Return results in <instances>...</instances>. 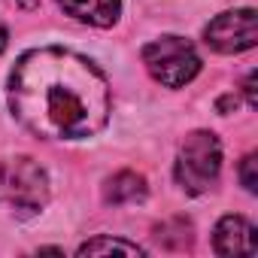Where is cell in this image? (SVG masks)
I'll use <instances>...</instances> for the list:
<instances>
[{"label":"cell","instance_id":"1","mask_svg":"<svg viewBox=\"0 0 258 258\" xmlns=\"http://www.w3.org/2000/svg\"><path fill=\"white\" fill-rule=\"evenodd\" d=\"M10 109L46 140L91 137L109 118V85L82 55L58 46L19 58L10 76Z\"/></svg>","mask_w":258,"mask_h":258},{"label":"cell","instance_id":"2","mask_svg":"<svg viewBox=\"0 0 258 258\" xmlns=\"http://www.w3.org/2000/svg\"><path fill=\"white\" fill-rule=\"evenodd\" d=\"M49 201V176L34 158L0 161V204L13 207L19 216H34Z\"/></svg>","mask_w":258,"mask_h":258},{"label":"cell","instance_id":"3","mask_svg":"<svg viewBox=\"0 0 258 258\" xmlns=\"http://www.w3.org/2000/svg\"><path fill=\"white\" fill-rule=\"evenodd\" d=\"M222 170V146L213 131H195L185 137L176 155V182L188 195H204L213 188Z\"/></svg>","mask_w":258,"mask_h":258},{"label":"cell","instance_id":"4","mask_svg":"<svg viewBox=\"0 0 258 258\" xmlns=\"http://www.w3.org/2000/svg\"><path fill=\"white\" fill-rule=\"evenodd\" d=\"M143 64L152 73V79L161 82L164 88H182L201 73V58L195 46L173 34L143 46Z\"/></svg>","mask_w":258,"mask_h":258},{"label":"cell","instance_id":"5","mask_svg":"<svg viewBox=\"0 0 258 258\" xmlns=\"http://www.w3.org/2000/svg\"><path fill=\"white\" fill-rule=\"evenodd\" d=\"M204 40L210 49L222 52V55H237L246 52L258 43V16L255 10H234V13H222L216 16L207 31Z\"/></svg>","mask_w":258,"mask_h":258},{"label":"cell","instance_id":"6","mask_svg":"<svg viewBox=\"0 0 258 258\" xmlns=\"http://www.w3.org/2000/svg\"><path fill=\"white\" fill-rule=\"evenodd\" d=\"M213 246L219 255H255V228L243 219V216H225L216 225L213 234Z\"/></svg>","mask_w":258,"mask_h":258},{"label":"cell","instance_id":"7","mask_svg":"<svg viewBox=\"0 0 258 258\" xmlns=\"http://www.w3.org/2000/svg\"><path fill=\"white\" fill-rule=\"evenodd\" d=\"M58 7L76 22H85L94 28H112L121 13L118 0H58Z\"/></svg>","mask_w":258,"mask_h":258},{"label":"cell","instance_id":"8","mask_svg":"<svg viewBox=\"0 0 258 258\" xmlns=\"http://www.w3.org/2000/svg\"><path fill=\"white\" fill-rule=\"evenodd\" d=\"M103 198H106V204H112V207L137 204V201L146 198V179H143L140 173H134V170H121V173H115V176L106 179Z\"/></svg>","mask_w":258,"mask_h":258},{"label":"cell","instance_id":"9","mask_svg":"<svg viewBox=\"0 0 258 258\" xmlns=\"http://www.w3.org/2000/svg\"><path fill=\"white\" fill-rule=\"evenodd\" d=\"M155 240H158L164 249H188V246H191V222L176 216V219L158 225Z\"/></svg>","mask_w":258,"mask_h":258},{"label":"cell","instance_id":"10","mask_svg":"<svg viewBox=\"0 0 258 258\" xmlns=\"http://www.w3.org/2000/svg\"><path fill=\"white\" fill-rule=\"evenodd\" d=\"M106 252H121V255H143V249L137 243H127L118 237H97L79 246V255H106Z\"/></svg>","mask_w":258,"mask_h":258},{"label":"cell","instance_id":"11","mask_svg":"<svg viewBox=\"0 0 258 258\" xmlns=\"http://www.w3.org/2000/svg\"><path fill=\"white\" fill-rule=\"evenodd\" d=\"M255 155H246L243 158V164H240V182H243V188L246 191H255L258 188V176H255Z\"/></svg>","mask_w":258,"mask_h":258},{"label":"cell","instance_id":"12","mask_svg":"<svg viewBox=\"0 0 258 258\" xmlns=\"http://www.w3.org/2000/svg\"><path fill=\"white\" fill-rule=\"evenodd\" d=\"M255 79H258V76H255V70H252V73L246 76V85H243V88H246V100H249V106H258V94H255Z\"/></svg>","mask_w":258,"mask_h":258},{"label":"cell","instance_id":"13","mask_svg":"<svg viewBox=\"0 0 258 258\" xmlns=\"http://www.w3.org/2000/svg\"><path fill=\"white\" fill-rule=\"evenodd\" d=\"M216 106H219V112H231V109L237 112L240 100H237V94H225V97H219V103H216Z\"/></svg>","mask_w":258,"mask_h":258},{"label":"cell","instance_id":"14","mask_svg":"<svg viewBox=\"0 0 258 258\" xmlns=\"http://www.w3.org/2000/svg\"><path fill=\"white\" fill-rule=\"evenodd\" d=\"M10 4H16V7H22V10H34L40 0H10Z\"/></svg>","mask_w":258,"mask_h":258},{"label":"cell","instance_id":"15","mask_svg":"<svg viewBox=\"0 0 258 258\" xmlns=\"http://www.w3.org/2000/svg\"><path fill=\"white\" fill-rule=\"evenodd\" d=\"M4 49H7V28L0 25V52H4Z\"/></svg>","mask_w":258,"mask_h":258}]
</instances>
